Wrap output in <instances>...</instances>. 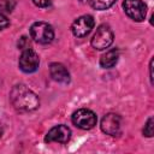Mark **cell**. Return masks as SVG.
Returning <instances> with one entry per match:
<instances>
[{"label":"cell","mask_w":154,"mask_h":154,"mask_svg":"<svg viewBox=\"0 0 154 154\" xmlns=\"http://www.w3.org/2000/svg\"><path fill=\"white\" fill-rule=\"evenodd\" d=\"M32 2L37 7H48L51 5V0H32Z\"/></svg>","instance_id":"obj_16"},{"label":"cell","mask_w":154,"mask_h":154,"mask_svg":"<svg viewBox=\"0 0 154 154\" xmlns=\"http://www.w3.org/2000/svg\"><path fill=\"white\" fill-rule=\"evenodd\" d=\"M49 72H51V77L58 83L66 84L70 82V73L63 64L52 63L49 66Z\"/></svg>","instance_id":"obj_10"},{"label":"cell","mask_w":154,"mask_h":154,"mask_svg":"<svg viewBox=\"0 0 154 154\" xmlns=\"http://www.w3.org/2000/svg\"><path fill=\"white\" fill-rule=\"evenodd\" d=\"M71 119H72V123L82 130L93 129L97 122L96 114L93 111L87 109V108H81V109H77L76 112H73Z\"/></svg>","instance_id":"obj_4"},{"label":"cell","mask_w":154,"mask_h":154,"mask_svg":"<svg viewBox=\"0 0 154 154\" xmlns=\"http://www.w3.org/2000/svg\"><path fill=\"white\" fill-rule=\"evenodd\" d=\"M30 35H31V38H34V41L41 45H47L53 41L54 30L52 25H49L48 23L36 22L30 28Z\"/></svg>","instance_id":"obj_2"},{"label":"cell","mask_w":154,"mask_h":154,"mask_svg":"<svg viewBox=\"0 0 154 154\" xmlns=\"http://www.w3.org/2000/svg\"><path fill=\"white\" fill-rule=\"evenodd\" d=\"M123 8L125 13L136 22H141L146 18L147 6L142 0H124Z\"/></svg>","instance_id":"obj_5"},{"label":"cell","mask_w":154,"mask_h":154,"mask_svg":"<svg viewBox=\"0 0 154 154\" xmlns=\"http://www.w3.org/2000/svg\"><path fill=\"white\" fill-rule=\"evenodd\" d=\"M16 1L14 0H1L0 1V10H4L6 12H12L14 8Z\"/></svg>","instance_id":"obj_13"},{"label":"cell","mask_w":154,"mask_h":154,"mask_svg":"<svg viewBox=\"0 0 154 154\" xmlns=\"http://www.w3.org/2000/svg\"><path fill=\"white\" fill-rule=\"evenodd\" d=\"M70 137H71V130L66 125H57L47 132V135L45 137V141L48 142V143L49 142L67 143Z\"/></svg>","instance_id":"obj_8"},{"label":"cell","mask_w":154,"mask_h":154,"mask_svg":"<svg viewBox=\"0 0 154 154\" xmlns=\"http://www.w3.org/2000/svg\"><path fill=\"white\" fill-rule=\"evenodd\" d=\"M10 100L16 109L23 112L34 111L40 105L37 95L23 84H18L12 88L10 93Z\"/></svg>","instance_id":"obj_1"},{"label":"cell","mask_w":154,"mask_h":154,"mask_svg":"<svg viewBox=\"0 0 154 154\" xmlns=\"http://www.w3.org/2000/svg\"><path fill=\"white\" fill-rule=\"evenodd\" d=\"M90 6L95 10L102 11V10H107L117 0H88Z\"/></svg>","instance_id":"obj_12"},{"label":"cell","mask_w":154,"mask_h":154,"mask_svg":"<svg viewBox=\"0 0 154 154\" xmlns=\"http://www.w3.org/2000/svg\"><path fill=\"white\" fill-rule=\"evenodd\" d=\"M40 65V58L35 51L31 48L24 49L19 57V67L23 72L31 73L37 70Z\"/></svg>","instance_id":"obj_6"},{"label":"cell","mask_w":154,"mask_h":154,"mask_svg":"<svg viewBox=\"0 0 154 154\" xmlns=\"http://www.w3.org/2000/svg\"><path fill=\"white\" fill-rule=\"evenodd\" d=\"M118 58H119V51L117 48H113V49H109L108 52H106L101 59H100V65L101 67L103 69H111L113 67L117 61H118Z\"/></svg>","instance_id":"obj_11"},{"label":"cell","mask_w":154,"mask_h":154,"mask_svg":"<svg viewBox=\"0 0 154 154\" xmlns=\"http://www.w3.org/2000/svg\"><path fill=\"white\" fill-rule=\"evenodd\" d=\"M112 42H113V32H112L111 28L106 24H102L96 29V31L90 41L93 48L99 49V51L108 48L112 45Z\"/></svg>","instance_id":"obj_3"},{"label":"cell","mask_w":154,"mask_h":154,"mask_svg":"<svg viewBox=\"0 0 154 154\" xmlns=\"http://www.w3.org/2000/svg\"><path fill=\"white\" fill-rule=\"evenodd\" d=\"M143 135L147 136V137H152L153 136V117H150L146 125H144V129H143Z\"/></svg>","instance_id":"obj_14"},{"label":"cell","mask_w":154,"mask_h":154,"mask_svg":"<svg viewBox=\"0 0 154 154\" xmlns=\"http://www.w3.org/2000/svg\"><path fill=\"white\" fill-rule=\"evenodd\" d=\"M1 135H2V130L0 129V137H1Z\"/></svg>","instance_id":"obj_17"},{"label":"cell","mask_w":154,"mask_h":154,"mask_svg":"<svg viewBox=\"0 0 154 154\" xmlns=\"http://www.w3.org/2000/svg\"><path fill=\"white\" fill-rule=\"evenodd\" d=\"M8 24H10L8 18H7V17H6V14L0 10V30H2V29H5V28H7V26H8Z\"/></svg>","instance_id":"obj_15"},{"label":"cell","mask_w":154,"mask_h":154,"mask_svg":"<svg viewBox=\"0 0 154 154\" xmlns=\"http://www.w3.org/2000/svg\"><path fill=\"white\" fill-rule=\"evenodd\" d=\"M100 126L106 135L116 136L120 131V117L116 113H108L102 118Z\"/></svg>","instance_id":"obj_9"},{"label":"cell","mask_w":154,"mask_h":154,"mask_svg":"<svg viewBox=\"0 0 154 154\" xmlns=\"http://www.w3.org/2000/svg\"><path fill=\"white\" fill-rule=\"evenodd\" d=\"M94 24H95V22L91 16H89V14L81 16L77 19H75V22L71 25L72 34L77 37H84L91 31V29L94 28Z\"/></svg>","instance_id":"obj_7"},{"label":"cell","mask_w":154,"mask_h":154,"mask_svg":"<svg viewBox=\"0 0 154 154\" xmlns=\"http://www.w3.org/2000/svg\"><path fill=\"white\" fill-rule=\"evenodd\" d=\"M82 1H84V0H82Z\"/></svg>","instance_id":"obj_18"}]
</instances>
